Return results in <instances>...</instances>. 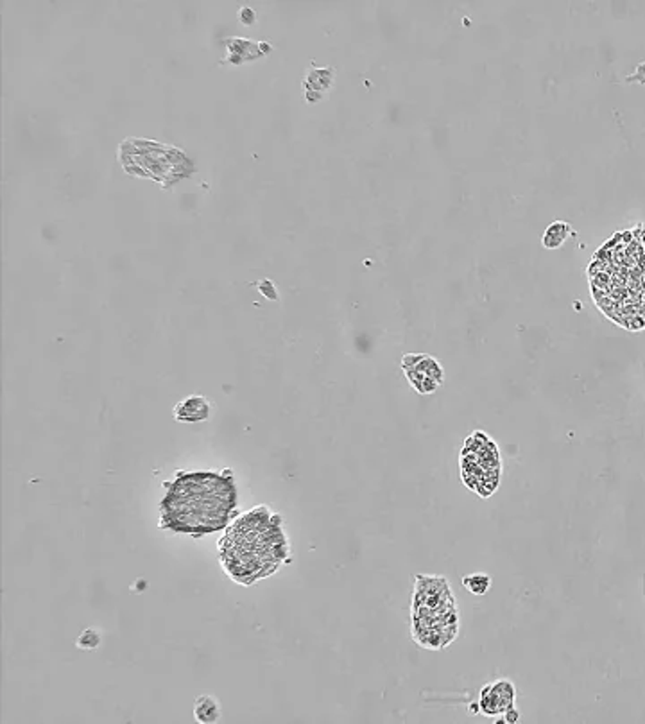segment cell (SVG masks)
<instances>
[{
  "mask_svg": "<svg viewBox=\"0 0 645 724\" xmlns=\"http://www.w3.org/2000/svg\"><path fill=\"white\" fill-rule=\"evenodd\" d=\"M101 642H103L101 630H97V628H86V630L81 631L79 637H77L76 645L81 651H95V649L101 645Z\"/></svg>",
  "mask_w": 645,
  "mask_h": 724,
  "instance_id": "cell-13",
  "label": "cell"
},
{
  "mask_svg": "<svg viewBox=\"0 0 645 724\" xmlns=\"http://www.w3.org/2000/svg\"><path fill=\"white\" fill-rule=\"evenodd\" d=\"M289 541L280 517L260 506L235 520L221 541V561L229 577L251 585L287 561Z\"/></svg>",
  "mask_w": 645,
  "mask_h": 724,
  "instance_id": "cell-2",
  "label": "cell"
},
{
  "mask_svg": "<svg viewBox=\"0 0 645 724\" xmlns=\"http://www.w3.org/2000/svg\"><path fill=\"white\" fill-rule=\"evenodd\" d=\"M214 405L203 395H190L178 402L172 411L174 420L179 423H197L206 422L212 416Z\"/></svg>",
  "mask_w": 645,
  "mask_h": 724,
  "instance_id": "cell-7",
  "label": "cell"
},
{
  "mask_svg": "<svg viewBox=\"0 0 645 724\" xmlns=\"http://www.w3.org/2000/svg\"><path fill=\"white\" fill-rule=\"evenodd\" d=\"M256 13L253 8H249V6H244V8H240L238 10V22L242 23V25H246V28H251V25H255L256 23Z\"/></svg>",
  "mask_w": 645,
  "mask_h": 724,
  "instance_id": "cell-14",
  "label": "cell"
},
{
  "mask_svg": "<svg viewBox=\"0 0 645 724\" xmlns=\"http://www.w3.org/2000/svg\"><path fill=\"white\" fill-rule=\"evenodd\" d=\"M116 156L125 174L156 181L165 190L196 171L194 162L181 149L149 138H125Z\"/></svg>",
  "mask_w": 645,
  "mask_h": 724,
  "instance_id": "cell-4",
  "label": "cell"
},
{
  "mask_svg": "<svg viewBox=\"0 0 645 724\" xmlns=\"http://www.w3.org/2000/svg\"><path fill=\"white\" fill-rule=\"evenodd\" d=\"M336 70L334 68H309L305 74V99L309 103H318L334 85Z\"/></svg>",
  "mask_w": 645,
  "mask_h": 724,
  "instance_id": "cell-8",
  "label": "cell"
},
{
  "mask_svg": "<svg viewBox=\"0 0 645 724\" xmlns=\"http://www.w3.org/2000/svg\"><path fill=\"white\" fill-rule=\"evenodd\" d=\"M573 235V229L569 223L564 220H554L549 228L545 229V234L542 237L543 248L546 249H557L564 244V240Z\"/></svg>",
  "mask_w": 645,
  "mask_h": 724,
  "instance_id": "cell-10",
  "label": "cell"
},
{
  "mask_svg": "<svg viewBox=\"0 0 645 724\" xmlns=\"http://www.w3.org/2000/svg\"><path fill=\"white\" fill-rule=\"evenodd\" d=\"M403 371H405V377H407V380L411 382V386L414 387L420 395H429V393H434L436 389L441 386L438 380L427 377L425 373H421V371H418V369H414V368L403 369Z\"/></svg>",
  "mask_w": 645,
  "mask_h": 724,
  "instance_id": "cell-11",
  "label": "cell"
},
{
  "mask_svg": "<svg viewBox=\"0 0 645 724\" xmlns=\"http://www.w3.org/2000/svg\"><path fill=\"white\" fill-rule=\"evenodd\" d=\"M502 717H504V723H509V724L518 723L520 712L516 710L515 706H513V708H509V710H507V712H504V714H502Z\"/></svg>",
  "mask_w": 645,
  "mask_h": 724,
  "instance_id": "cell-15",
  "label": "cell"
},
{
  "mask_svg": "<svg viewBox=\"0 0 645 724\" xmlns=\"http://www.w3.org/2000/svg\"><path fill=\"white\" fill-rule=\"evenodd\" d=\"M600 257L593 266L595 293H602L600 309L633 329L635 321L645 318V246L622 235L615 248L606 246Z\"/></svg>",
  "mask_w": 645,
  "mask_h": 724,
  "instance_id": "cell-3",
  "label": "cell"
},
{
  "mask_svg": "<svg viewBox=\"0 0 645 724\" xmlns=\"http://www.w3.org/2000/svg\"><path fill=\"white\" fill-rule=\"evenodd\" d=\"M468 712H470V714H479V712H480L479 703H471L470 708H468Z\"/></svg>",
  "mask_w": 645,
  "mask_h": 724,
  "instance_id": "cell-16",
  "label": "cell"
},
{
  "mask_svg": "<svg viewBox=\"0 0 645 724\" xmlns=\"http://www.w3.org/2000/svg\"><path fill=\"white\" fill-rule=\"evenodd\" d=\"M235 508L237 488L229 470L181 472L160 502L161 527L179 535H212L228 526Z\"/></svg>",
  "mask_w": 645,
  "mask_h": 724,
  "instance_id": "cell-1",
  "label": "cell"
},
{
  "mask_svg": "<svg viewBox=\"0 0 645 724\" xmlns=\"http://www.w3.org/2000/svg\"><path fill=\"white\" fill-rule=\"evenodd\" d=\"M194 717L199 724H214L219 723L223 717V708L217 697L210 694H203L194 703Z\"/></svg>",
  "mask_w": 645,
  "mask_h": 724,
  "instance_id": "cell-9",
  "label": "cell"
},
{
  "mask_svg": "<svg viewBox=\"0 0 645 724\" xmlns=\"http://www.w3.org/2000/svg\"><path fill=\"white\" fill-rule=\"evenodd\" d=\"M515 687L507 679H498L495 683L484 685L479 699L480 712L484 715H489V717L502 715L504 712L515 706Z\"/></svg>",
  "mask_w": 645,
  "mask_h": 724,
  "instance_id": "cell-5",
  "label": "cell"
},
{
  "mask_svg": "<svg viewBox=\"0 0 645 724\" xmlns=\"http://www.w3.org/2000/svg\"><path fill=\"white\" fill-rule=\"evenodd\" d=\"M226 49H228V61L229 65H242L253 63L256 59L265 58L273 52V45H269L267 41H253L247 38L229 37L226 38Z\"/></svg>",
  "mask_w": 645,
  "mask_h": 724,
  "instance_id": "cell-6",
  "label": "cell"
},
{
  "mask_svg": "<svg viewBox=\"0 0 645 724\" xmlns=\"http://www.w3.org/2000/svg\"><path fill=\"white\" fill-rule=\"evenodd\" d=\"M462 586H464L470 594L484 595L489 590V586H491V577H489L488 574H482V572L470 574V576H464Z\"/></svg>",
  "mask_w": 645,
  "mask_h": 724,
  "instance_id": "cell-12",
  "label": "cell"
}]
</instances>
